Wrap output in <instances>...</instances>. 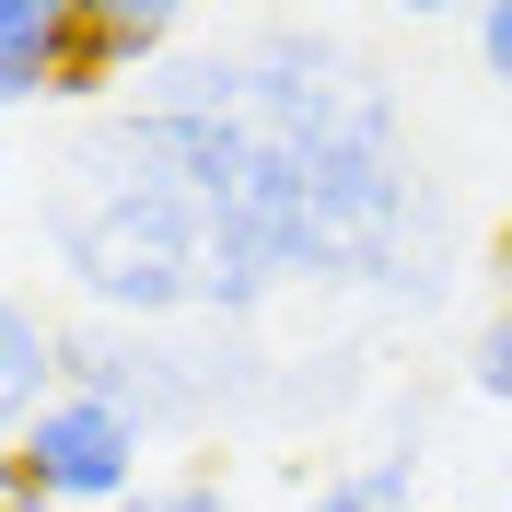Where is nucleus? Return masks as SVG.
Instances as JSON below:
<instances>
[{"label": "nucleus", "mask_w": 512, "mask_h": 512, "mask_svg": "<svg viewBox=\"0 0 512 512\" xmlns=\"http://www.w3.org/2000/svg\"><path fill=\"white\" fill-rule=\"evenodd\" d=\"M501 280H512V222H501Z\"/></svg>", "instance_id": "10"}, {"label": "nucleus", "mask_w": 512, "mask_h": 512, "mask_svg": "<svg viewBox=\"0 0 512 512\" xmlns=\"http://www.w3.org/2000/svg\"><path fill=\"white\" fill-rule=\"evenodd\" d=\"M478 384H489V396L512 408V303L489 315V338H478Z\"/></svg>", "instance_id": "7"}, {"label": "nucleus", "mask_w": 512, "mask_h": 512, "mask_svg": "<svg viewBox=\"0 0 512 512\" xmlns=\"http://www.w3.org/2000/svg\"><path fill=\"white\" fill-rule=\"evenodd\" d=\"M47 373H59V338H47L24 303H0V408H24V419H35V408H47V396H35Z\"/></svg>", "instance_id": "4"}, {"label": "nucleus", "mask_w": 512, "mask_h": 512, "mask_svg": "<svg viewBox=\"0 0 512 512\" xmlns=\"http://www.w3.org/2000/svg\"><path fill=\"white\" fill-rule=\"evenodd\" d=\"M303 512H408V454H373L361 478H326Z\"/></svg>", "instance_id": "5"}, {"label": "nucleus", "mask_w": 512, "mask_h": 512, "mask_svg": "<svg viewBox=\"0 0 512 512\" xmlns=\"http://www.w3.org/2000/svg\"><path fill=\"white\" fill-rule=\"evenodd\" d=\"M478 59H489V82L512 94V0H489V12H478Z\"/></svg>", "instance_id": "8"}, {"label": "nucleus", "mask_w": 512, "mask_h": 512, "mask_svg": "<svg viewBox=\"0 0 512 512\" xmlns=\"http://www.w3.org/2000/svg\"><path fill=\"white\" fill-rule=\"evenodd\" d=\"M35 94H94L82 0H0V105H35Z\"/></svg>", "instance_id": "2"}, {"label": "nucleus", "mask_w": 512, "mask_h": 512, "mask_svg": "<svg viewBox=\"0 0 512 512\" xmlns=\"http://www.w3.org/2000/svg\"><path fill=\"white\" fill-rule=\"evenodd\" d=\"M24 501H128L140 489V408H105V396H47V408L24 419V443H12V478Z\"/></svg>", "instance_id": "1"}, {"label": "nucleus", "mask_w": 512, "mask_h": 512, "mask_svg": "<svg viewBox=\"0 0 512 512\" xmlns=\"http://www.w3.org/2000/svg\"><path fill=\"white\" fill-rule=\"evenodd\" d=\"M117 512H233V501H222V478H140Z\"/></svg>", "instance_id": "6"}, {"label": "nucleus", "mask_w": 512, "mask_h": 512, "mask_svg": "<svg viewBox=\"0 0 512 512\" xmlns=\"http://www.w3.org/2000/svg\"><path fill=\"white\" fill-rule=\"evenodd\" d=\"M0 512H59V501H24V489H0Z\"/></svg>", "instance_id": "9"}, {"label": "nucleus", "mask_w": 512, "mask_h": 512, "mask_svg": "<svg viewBox=\"0 0 512 512\" xmlns=\"http://www.w3.org/2000/svg\"><path fill=\"white\" fill-rule=\"evenodd\" d=\"M82 47H94V94H105V82H128L140 59L175 47V12L163 0H82Z\"/></svg>", "instance_id": "3"}]
</instances>
